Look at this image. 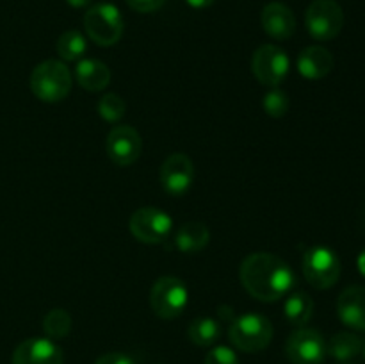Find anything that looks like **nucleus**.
Segmentation results:
<instances>
[{
    "mask_svg": "<svg viewBox=\"0 0 365 364\" xmlns=\"http://www.w3.org/2000/svg\"><path fill=\"white\" fill-rule=\"evenodd\" d=\"M239 277L246 291L260 302H277L296 284L292 268L269 252L250 253L239 268Z\"/></svg>",
    "mask_w": 365,
    "mask_h": 364,
    "instance_id": "nucleus-1",
    "label": "nucleus"
},
{
    "mask_svg": "<svg viewBox=\"0 0 365 364\" xmlns=\"http://www.w3.org/2000/svg\"><path fill=\"white\" fill-rule=\"evenodd\" d=\"M31 89L43 102H61L71 91V71L63 61H43L32 70Z\"/></svg>",
    "mask_w": 365,
    "mask_h": 364,
    "instance_id": "nucleus-2",
    "label": "nucleus"
},
{
    "mask_svg": "<svg viewBox=\"0 0 365 364\" xmlns=\"http://www.w3.org/2000/svg\"><path fill=\"white\" fill-rule=\"evenodd\" d=\"M228 338L241 352H260L267 348L273 339V325L262 314L246 313L232 320Z\"/></svg>",
    "mask_w": 365,
    "mask_h": 364,
    "instance_id": "nucleus-3",
    "label": "nucleus"
},
{
    "mask_svg": "<svg viewBox=\"0 0 365 364\" xmlns=\"http://www.w3.org/2000/svg\"><path fill=\"white\" fill-rule=\"evenodd\" d=\"M84 29L89 39L100 46L116 45L123 34V16L114 4L100 2L89 7L84 14Z\"/></svg>",
    "mask_w": 365,
    "mask_h": 364,
    "instance_id": "nucleus-4",
    "label": "nucleus"
},
{
    "mask_svg": "<svg viewBox=\"0 0 365 364\" xmlns=\"http://www.w3.org/2000/svg\"><path fill=\"white\" fill-rule=\"evenodd\" d=\"M189 302V291L184 280L177 277H160L153 282L150 291L152 310L163 320H175L185 310Z\"/></svg>",
    "mask_w": 365,
    "mask_h": 364,
    "instance_id": "nucleus-5",
    "label": "nucleus"
},
{
    "mask_svg": "<svg viewBox=\"0 0 365 364\" xmlns=\"http://www.w3.org/2000/svg\"><path fill=\"white\" fill-rule=\"evenodd\" d=\"M303 273L316 289H328L341 277V259L328 246H312L303 256Z\"/></svg>",
    "mask_w": 365,
    "mask_h": 364,
    "instance_id": "nucleus-6",
    "label": "nucleus"
},
{
    "mask_svg": "<svg viewBox=\"0 0 365 364\" xmlns=\"http://www.w3.org/2000/svg\"><path fill=\"white\" fill-rule=\"evenodd\" d=\"M307 31L317 41L337 38L344 25V13L335 0H314L305 13Z\"/></svg>",
    "mask_w": 365,
    "mask_h": 364,
    "instance_id": "nucleus-7",
    "label": "nucleus"
},
{
    "mask_svg": "<svg viewBox=\"0 0 365 364\" xmlns=\"http://www.w3.org/2000/svg\"><path fill=\"white\" fill-rule=\"evenodd\" d=\"M132 236L146 245H159L170 236L173 220L159 207H141L130 218Z\"/></svg>",
    "mask_w": 365,
    "mask_h": 364,
    "instance_id": "nucleus-8",
    "label": "nucleus"
},
{
    "mask_svg": "<svg viewBox=\"0 0 365 364\" xmlns=\"http://www.w3.org/2000/svg\"><path fill=\"white\" fill-rule=\"evenodd\" d=\"M291 61L285 50L277 45H262L255 50L252 57V71L259 82L271 88H278L287 77Z\"/></svg>",
    "mask_w": 365,
    "mask_h": 364,
    "instance_id": "nucleus-9",
    "label": "nucleus"
},
{
    "mask_svg": "<svg viewBox=\"0 0 365 364\" xmlns=\"http://www.w3.org/2000/svg\"><path fill=\"white\" fill-rule=\"evenodd\" d=\"M285 353L292 364H321L327 357V341L316 328L299 327L289 335Z\"/></svg>",
    "mask_w": 365,
    "mask_h": 364,
    "instance_id": "nucleus-10",
    "label": "nucleus"
},
{
    "mask_svg": "<svg viewBox=\"0 0 365 364\" xmlns=\"http://www.w3.org/2000/svg\"><path fill=\"white\" fill-rule=\"evenodd\" d=\"M106 148L113 163L118 166H130L141 156V134L130 125H116L107 134Z\"/></svg>",
    "mask_w": 365,
    "mask_h": 364,
    "instance_id": "nucleus-11",
    "label": "nucleus"
},
{
    "mask_svg": "<svg viewBox=\"0 0 365 364\" xmlns=\"http://www.w3.org/2000/svg\"><path fill=\"white\" fill-rule=\"evenodd\" d=\"M195 178V166L185 153H171L160 166V184L171 196H182L189 191Z\"/></svg>",
    "mask_w": 365,
    "mask_h": 364,
    "instance_id": "nucleus-12",
    "label": "nucleus"
},
{
    "mask_svg": "<svg viewBox=\"0 0 365 364\" xmlns=\"http://www.w3.org/2000/svg\"><path fill=\"white\" fill-rule=\"evenodd\" d=\"M11 364H64V353L50 338H31L14 348Z\"/></svg>",
    "mask_w": 365,
    "mask_h": 364,
    "instance_id": "nucleus-13",
    "label": "nucleus"
},
{
    "mask_svg": "<svg viewBox=\"0 0 365 364\" xmlns=\"http://www.w3.org/2000/svg\"><path fill=\"white\" fill-rule=\"evenodd\" d=\"M337 314L344 325L353 330L365 332V288L349 285L337 300Z\"/></svg>",
    "mask_w": 365,
    "mask_h": 364,
    "instance_id": "nucleus-14",
    "label": "nucleus"
},
{
    "mask_svg": "<svg viewBox=\"0 0 365 364\" xmlns=\"http://www.w3.org/2000/svg\"><path fill=\"white\" fill-rule=\"evenodd\" d=\"M262 27L271 38L289 39L296 31L294 13L282 2H271L262 9Z\"/></svg>",
    "mask_w": 365,
    "mask_h": 364,
    "instance_id": "nucleus-15",
    "label": "nucleus"
},
{
    "mask_svg": "<svg viewBox=\"0 0 365 364\" xmlns=\"http://www.w3.org/2000/svg\"><path fill=\"white\" fill-rule=\"evenodd\" d=\"M334 68V56L324 46H307L298 56V71L309 81H319L327 77Z\"/></svg>",
    "mask_w": 365,
    "mask_h": 364,
    "instance_id": "nucleus-16",
    "label": "nucleus"
},
{
    "mask_svg": "<svg viewBox=\"0 0 365 364\" xmlns=\"http://www.w3.org/2000/svg\"><path fill=\"white\" fill-rule=\"evenodd\" d=\"M75 79L86 91H102L110 82V70L100 59H82L75 68Z\"/></svg>",
    "mask_w": 365,
    "mask_h": 364,
    "instance_id": "nucleus-17",
    "label": "nucleus"
},
{
    "mask_svg": "<svg viewBox=\"0 0 365 364\" xmlns=\"http://www.w3.org/2000/svg\"><path fill=\"white\" fill-rule=\"evenodd\" d=\"M210 239V232L205 223L202 221H189V223L182 225L180 231L177 232V248L184 253H195L200 252L207 246Z\"/></svg>",
    "mask_w": 365,
    "mask_h": 364,
    "instance_id": "nucleus-18",
    "label": "nucleus"
},
{
    "mask_svg": "<svg viewBox=\"0 0 365 364\" xmlns=\"http://www.w3.org/2000/svg\"><path fill=\"white\" fill-rule=\"evenodd\" d=\"M284 313L289 323L294 327H303L309 323L314 314V300L303 291L291 293L284 303Z\"/></svg>",
    "mask_w": 365,
    "mask_h": 364,
    "instance_id": "nucleus-19",
    "label": "nucleus"
},
{
    "mask_svg": "<svg viewBox=\"0 0 365 364\" xmlns=\"http://www.w3.org/2000/svg\"><path fill=\"white\" fill-rule=\"evenodd\" d=\"M362 339L353 332H339L327 343V353L341 363H346L362 353Z\"/></svg>",
    "mask_w": 365,
    "mask_h": 364,
    "instance_id": "nucleus-20",
    "label": "nucleus"
},
{
    "mask_svg": "<svg viewBox=\"0 0 365 364\" xmlns=\"http://www.w3.org/2000/svg\"><path fill=\"white\" fill-rule=\"evenodd\" d=\"M187 335L191 343L198 346H212L221 335L220 321L214 318H198L187 328Z\"/></svg>",
    "mask_w": 365,
    "mask_h": 364,
    "instance_id": "nucleus-21",
    "label": "nucleus"
},
{
    "mask_svg": "<svg viewBox=\"0 0 365 364\" xmlns=\"http://www.w3.org/2000/svg\"><path fill=\"white\" fill-rule=\"evenodd\" d=\"M88 50V41L81 31H66L57 39V54L64 61H78Z\"/></svg>",
    "mask_w": 365,
    "mask_h": 364,
    "instance_id": "nucleus-22",
    "label": "nucleus"
},
{
    "mask_svg": "<svg viewBox=\"0 0 365 364\" xmlns=\"http://www.w3.org/2000/svg\"><path fill=\"white\" fill-rule=\"evenodd\" d=\"M43 330L50 339H63L71 330V316L64 309H52L43 318Z\"/></svg>",
    "mask_w": 365,
    "mask_h": 364,
    "instance_id": "nucleus-23",
    "label": "nucleus"
},
{
    "mask_svg": "<svg viewBox=\"0 0 365 364\" xmlns=\"http://www.w3.org/2000/svg\"><path fill=\"white\" fill-rule=\"evenodd\" d=\"M96 109H98V114L103 120L116 123L123 118L125 111H127V103L118 93H106L103 96H100Z\"/></svg>",
    "mask_w": 365,
    "mask_h": 364,
    "instance_id": "nucleus-24",
    "label": "nucleus"
},
{
    "mask_svg": "<svg viewBox=\"0 0 365 364\" xmlns=\"http://www.w3.org/2000/svg\"><path fill=\"white\" fill-rule=\"evenodd\" d=\"M262 106H264V111H266L269 116L282 118L287 114L291 102H289L287 93L282 91V89L278 88H273L271 91H267L266 95H264Z\"/></svg>",
    "mask_w": 365,
    "mask_h": 364,
    "instance_id": "nucleus-25",
    "label": "nucleus"
},
{
    "mask_svg": "<svg viewBox=\"0 0 365 364\" xmlns=\"http://www.w3.org/2000/svg\"><path fill=\"white\" fill-rule=\"evenodd\" d=\"M205 364H239V359L230 346H216L207 353Z\"/></svg>",
    "mask_w": 365,
    "mask_h": 364,
    "instance_id": "nucleus-26",
    "label": "nucleus"
},
{
    "mask_svg": "<svg viewBox=\"0 0 365 364\" xmlns=\"http://www.w3.org/2000/svg\"><path fill=\"white\" fill-rule=\"evenodd\" d=\"M125 2L138 13H153V11L160 9L166 0H125Z\"/></svg>",
    "mask_w": 365,
    "mask_h": 364,
    "instance_id": "nucleus-27",
    "label": "nucleus"
},
{
    "mask_svg": "<svg viewBox=\"0 0 365 364\" xmlns=\"http://www.w3.org/2000/svg\"><path fill=\"white\" fill-rule=\"evenodd\" d=\"M95 364H135V363L130 355H127V353L109 352L100 355L98 359L95 360Z\"/></svg>",
    "mask_w": 365,
    "mask_h": 364,
    "instance_id": "nucleus-28",
    "label": "nucleus"
},
{
    "mask_svg": "<svg viewBox=\"0 0 365 364\" xmlns=\"http://www.w3.org/2000/svg\"><path fill=\"white\" fill-rule=\"evenodd\" d=\"M187 6H191L192 9H205V7H210L214 4V0H185Z\"/></svg>",
    "mask_w": 365,
    "mask_h": 364,
    "instance_id": "nucleus-29",
    "label": "nucleus"
},
{
    "mask_svg": "<svg viewBox=\"0 0 365 364\" xmlns=\"http://www.w3.org/2000/svg\"><path fill=\"white\" fill-rule=\"evenodd\" d=\"M66 2L71 7H75V9H82V7H88L91 4V0H66Z\"/></svg>",
    "mask_w": 365,
    "mask_h": 364,
    "instance_id": "nucleus-30",
    "label": "nucleus"
},
{
    "mask_svg": "<svg viewBox=\"0 0 365 364\" xmlns=\"http://www.w3.org/2000/svg\"><path fill=\"white\" fill-rule=\"evenodd\" d=\"M359 270H360V273L365 277V250L359 256Z\"/></svg>",
    "mask_w": 365,
    "mask_h": 364,
    "instance_id": "nucleus-31",
    "label": "nucleus"
},
{
    "mask_svg": "<svg viewBox=\"0 0 365 364\" xmlns=\"http://www.w3.org/2000/svg\"><path fill=\"white\" fill-rule=\"evenodd\" d=\"M362 223H364V228H365V209H364V216H362Z\"/></svg>",
    "mask_w": 365,
    "mask_h": 364,
    "instance_id": "nucleus-32",
    "label": "nucleus"
},
{
    "mask_svg": "<svg viewBox=\"0 0 365 364\" xmlns=\"http://www.w3.org/2000/svg\"><path fill=\"white\" fill-rule=\"evenodd\" d=\"M341 364H348V363H341Z\"/></svg>",
    "mask_w": 365,
    "mask_h": 364,
    "instance_id": "nucleus-33",
    "label": "nucleus"
}]
</instances>
